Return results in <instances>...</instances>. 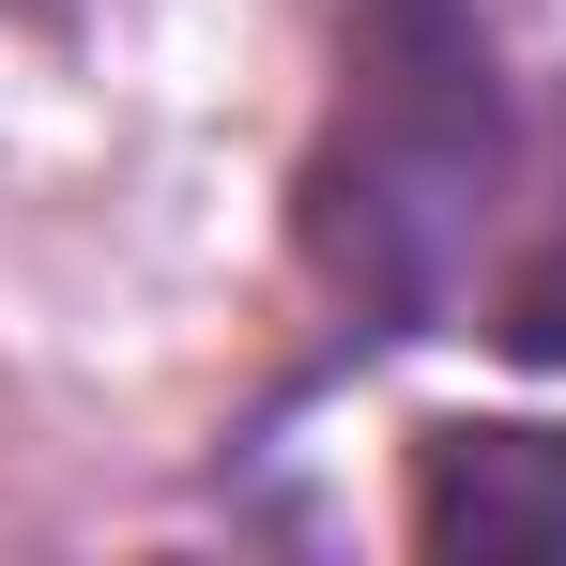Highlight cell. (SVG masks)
<instances>
[{
	"instance_id": "6da1fadb",
	"label": "cell",
	"mask_w": 566,
	"mask_h": 566,
	"mask_svg": "<svg viewBox=\"0 0 566 566\" xmlns=\"http://www.w3.org/2000/svg\"><path fill=\"white\" fill-rule=\"evenodd\" d=\"M505 169H521V93L490 62V0H353L337 123L291 185V245L353 306V337H444L460 322Z\"/></svg>"
},
{
	"instance_id": "7a4b0ae2",
	"label": "cell",
	"mask_w": 566,
	"mask_h": 566,
	"mask_svg": "<svg viewBox=\"0 0 566 566\" xmlns=\"http://www.w3.org/2000/svg\"><path fill=\"white\" fill-rule=\"evenodd\" d=\"M413 552L444 566H566V429H429Z\"/></svg>"
},
{
	"instance_id": "3957f363",
	"label": "cell",
	"mask_w": 566,
	"mask_h": 566,
	"mask_svg": "<svg viewBox=\"0 0 566 566\" xmlns=\"http://www.w3.org/2000/svg\"><path fill=\"white\" fill-rule=\"evenodd\" d=\"M490 337H505V353H536V368H566V199H552V230L521 245V276L490 291Z\"/></svg>"
}]
</instances>
